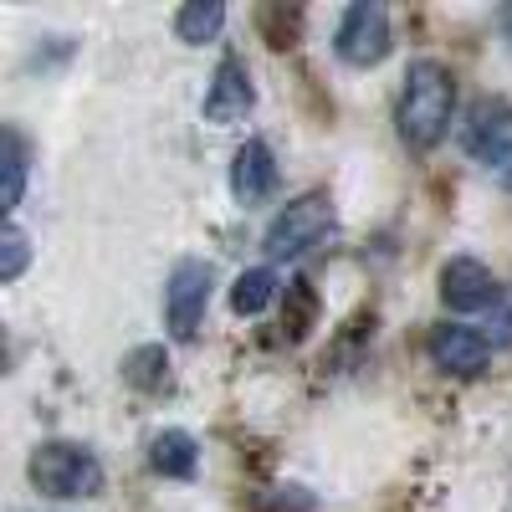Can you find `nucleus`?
Wrapping results in <instances>:
<instances>
[{
    "instance_id": "obj_8",
    "label": "nucleus",
    "mask_w": 512,
    "mask_h": 512,
    "mask_svg": "<svg viewBox=\"0 0 512 512\" xmlns=\"http://www.w3.org/2000/svg\"><path fill=\"white\" fill-rule=\"evenodd\" d=\"M431 364L446 369V374H482L487 359H492V344H487V333L477 328H466V323H441L431 328Z\"/></svg>"
},
{
    "instance_id": "obj_17",
    "label": "nucleus",
    "mask_w": 512,
    "mask_h": 512,
    "mask_svg": "<svg viewBox=\"0 0 512 512\" xmlns=\"http://www.w3.org/2000/svg\"><path fill=\"white\" fill-rule=\"evenodd\" d=\"M502 36H507V41H512V6H507V11H502Z\"/></svg>"
},
{
    "instance_id": "obj_9",
    "label": "nucleus",
    "mask_w": 512,
    "mask_h": 512,
    "mask_svg": "<svg viewBox=\"0 0 512 512\" xmlns=\"http://www.w3.org/2000/svg\"><path fill=\"white\" fill-rule=\"evenodd\" d=\"M251 103H256V88H251L246 62L226 57V62L216 67V77H210L205 103H200L205 123H236V118H246V113H251Z\"/></svg>"
},
{
    "instance_id": "obj_2",
    "label": "nucleus",
    "mask_w": 512,
    "mask_h": 512,
    "mask_svg": "<svg viewBox=\"0 0 512 512\" xmlns=\"http://www.w3.org/2000/svg\"><path fill=\"white\" fill-rule=\"evenodd\" d=\"M36 492L47 497H98L103 492V461L77 441H41L26 461Z\"/></svg>"
},
{
    "instance_id": "obj_1",
    "label": "nucleus",
    "mask_w": 512,
    "mask_h": 512,
    "mask_svg": "<svg viewBox=\"0 0 512 512\" xmlns=\"http://www.w3.org/2000/svg\"><path fill=\"white\" fill-rule=\"evenodd\" d=\"M451 113H456V77H451V67H441L431 57L410 62L405 88H400V113H395L400 139L415 154L436 149L451 134Z\"/></svg>"
},
{
    "instance_id": "obj_11",
    "label": "nucleus",
    "mask_w": 512,
    "mask_h": 512,
    "mask_svg": "<svg viewBox=\"0 0 512 512\" xmlns=\"http://www.w3.org/2000/svg\"><path fill=\"white\" fill-rule=\"evenodd\" d=\"M149 466L159 477H195V466H200V446H195V436L190 431H159L154 441H149Z\"/></svg>"
},
{
    "instance_id": "obj_12",
    "label": "nucleus",
    "mask_w": 512,
    "mask_h": 512,
    "mask_svg": "<svg viewBox=\"0 0 512 512\" xmlns=\"http://www.w3.org/2000/svg\"><path fill=\"white\" fill-rule=\"evenodd\" d=\"M226 26V6L221 0H190V6H180L175 16V36L185 41V47H205V41H216Z\"/></svg>"
},
{
    "instance_id": "obj_7",
    "label": "nucleus",
    "mask_w": 512,
    "mask_h": 512,
    "mask_svg": "<svg viewBox=\"0 0 512 512\" xmlns=\"http://www.w3.org/2000/svg\"><path fill=\"white\" fill-rule=\"evenodd\" d=\"M441 297L451 313H482V308H497V277L492 267H482L477 256H451V262L441 267Z\"/></svg>"
},
{
    "instance_id": "obj_13",
    "label": "nucleus",
    "mask_w": 512,
    "mask_h": 512,
    "mask_svg": "<svg viewBox=\"0 0 512 512\" xmlns=\"http://www.w3.org/2000/svg\"><path fill=\"white\" fill-rule=\"evenodd\" d=\"M272 297H277V272L272 267H251L231 282V308L241 318H256V313H267L272 308Z\"/></svg>"
},
{
    "instance_id": "obj_4",
    "label": "nucleus",
    "mask_w": 512,
    "mask_h": 512,
    "mask_svg": "<svg viewBox=\"0 0 512 512\" xmlns=\"http://www.w3.org/2000/svg\"><path fill=\"white\" fill-rule=\"evenodd\" d=\"M333 52L349 67H379L390 57V11L379 0H354L333 31Z\"/></svg>"
},
{
    "instance_id": "obj_15",
    "label": "nucleus",
    "mask_w": 512,
    "mask_h": 512,
    "mask_svg": "<svg viewBox=\"0 0 512 512\" xmlns=\"http://www.w3.org/2000/svg\"><path fill=\"white\" fill-rule=\"evenodd\" d=\"M26 200V144L16 128H6V216H16Z\"/></svg>"
},
{
    "instance_id": "obj_16",
    "label": "nucleus",
    "mask_w": 512,
    "mask_h": 512,
    "mask_svg": "<svg viewBox=\"0 0 512 512\" xmlns=\"http://www.w3.org/2000/svg\"><path fill=\"white\" fill-rule=\"evenodd\" d=\"M31 262V241L21 226H6V236H0V282H16Z\"/></svg>"
},
{
    "instance_id": "obj_14",
    "label": "nucleus",
    "mask_w": 512,
    "mask_h": 512,
    "mask_svg": "<svg viewBox=\"0 0 512 512\" xmlns=\"http://www.w3.org/2000/svg\"><path fill=\"white\" fill-rule=\"evenodd\" d=\"M123 379L128 384H139V390H164L169 384V359H164V349H134L123 359Z\"/></svg>"
},
{
    "instance_id": "obj_5",
    "label": "nucleus",
    "mask_w": 512,
    "mask_h": 512,
    "mask_svg": "<svg viewBox=\"0 0 512 512\" xmlns=\"http://www.w3.org/2000/svg\"><path fill=\"white\" fill-rule=\"evenodd\" d=\"M210 287H216V272L210 262H180L169 272V287H164V323L175 338H195L205 308H210Z\"/></svg>"
},
{
    "instance_id": "obj_10",
    "label": "nucleus",
    "mask_w": 512,
    "mask_h": 512,
    "mask_svg": "<svg viewBox=\"0 0 512 512\" xmlns=\"http://www.w3.org/2000/svg\"><path fill=\"white\" fill-rule=\"evenodd\" d=\"M277 185V164H272V149L262 139H246L236 154H231V195L241 205H256L267 200Z\"/></svg>"
},
{
    "instance_id": "obj_3",
    "label": "nucleus",
    "mask_w": 512,
    "mask_h": 512,
    "mask_svg": "<svg viewBox=\"0 0 512 512\" xmlns=\"http://www.w3.org/2000/svg\"><path fill=\"white\" fill-rule=\"evenodd\" d=\"M338 216H333V200L328 195H297L287 210H277L267 236H262V251L272 262H292V256L313 251L323 236H333Z\"/></svg>"
},
{
    "instance_id": "obj_6",
    "label": "nucleus",
    "mask_w": 512,
    "mask_h": 512,
    "mask_svg": "<svg viewBox=\"0 0 512 512\" xmlns=\"http://www.w3.org/2000/svg\"><path fill=\"white\" fill-rule=\"evenodd\" d=\"M466 154L487 169H512V103L502 98H482L466 118Z\"/></svg>"
}]
</instances>
